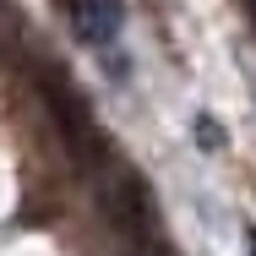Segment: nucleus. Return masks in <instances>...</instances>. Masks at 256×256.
<instances>
[{
    "label": "nucleus",
    "instance_id": "20e7f679",
    "mask_svg": "<svg viewBox=\"0 0 256 256\" xmlns=\"http://www.w3.org/2000/svg\"><path fill=\"white\" fill-rule=\"evenodd\" d=\"M251 256H256V229H251Z\"/></svg>",
    "mask_w": 256,
    "mask_h": 256
},
{
    "label": "nucleus",
    "instance_id": "7ed1b4c3",
    "mask_svg": "<svg viewBox=\"0 0 256 256\" xmlns=\"http://www.w3.org/2000/svg\"><path fill=\"white\" fill-rule=\"evenodd\" d=\"M240 6H246V16H251V28H256V0H240Z\"/></svg>",
    "mask_w": 256,
    "mask_h": 256
},
{
    "label": "nucleus",
    "instance_id": "f257e3e1",
    "mask_svg": "<svg viewBox=\"0 0 256 256\" xmlns=\"http://www.w3.org/2000/svg\"><path fill=\"white\" fill-rule=\"evenodd\" d=\"M66 16H71L76 44L104 50V44H114V38H120V28H126V0H71V6H66Z\"/></svg>",
    "mask_w": 256,
    "mask_h": 256
},
{
    "label": "nucleus",
    "instance_id": "f03ea898",
    "mask_svg": "<svg viewBox=\"0 0 256 256\" xmlns=\"http://www.w3.org/2000/svg\"><path fill=\"white\" fill-rule=\"evenodd\" d=\"M126 256H174V251H169L164 240H148V246H131V251H126Z\"/></svg>",
    "mask_w": 256,
    "mask_h": 256
}]
</instances>
